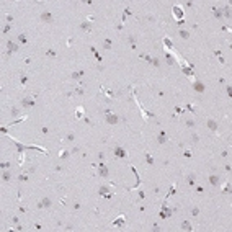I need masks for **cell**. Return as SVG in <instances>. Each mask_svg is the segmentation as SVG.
<instances>
[{
  "label": "cell",
  "mask_w": 232,
  "mask_h": 232,
  "mask_svg": "<svg viewBox=\"0 0 232 232\" xmlns=\"http://www.w3.org/2000/svg\"><path fill=\"white\" fill-rule=\"evenodd\" d=\"M98 175L101 178H108V175H110V172H108V168H106L103 164H100V167H98Z\"/></svg>",
  "instance_id": "cell-9"
},
{
  "label": "cell",
  "mask_w": 232,
  "mask_h": 232,
  "mask_svg": "<svg viewBox=\"0 0 232 232\" xmlns=\"http://www.w3.org/2000/svg\"><path fill=\"white\" fill-rule=\"evenodd\" d=\"M222 12H224V13H222V16H226V18H231V7H229V5H226Z\"/></svg>",
  "instance_id": "cell-22"
},
{
  "label": "cell",
  "mask_w": 232,
  "mask_h": 232,
  "mask_svg": "<svg viewBox=\"0 0 232 232\" xmlns=\"http://www.w3.org/2000/svg\"><path fill=\"white\" fill-rule=\"evenodd\" d=\"M41 203H43V209H51V206H52L51 198H43V199H41Z\"/></svg>",
  "instance_id": "cell-12"
},
{
  "label": "cell",
  "mask_w": 232,
  "mask_h": 232,
  "mask_svg": "<svg viewBox=\"0 0 232 232\" xmlns=\"http://www.w3.org/2000/svg\"><path fill=\"white\" fill-rule=\"evenodd\" d=\"M77 118H83V108H82V106L77 108Z\"/></svg>",
  "instance_id": "cell-32"
},
{
  "label": "cell",
  "mask_w": 232,
  "mask_h": 232,
  "mask_svg": "<svg viewBox=\"0 0 232 232\" xmlns=\"http://www.w3.org/2000/svg\"><path fill=\"white\" fill-rule=\"evenodd\" d=\"M69 155H70V150H61V154H59V159L66 160V159H69Z\"/></svg>",
  "instance_id": "cell-20"
},
{
  "label": "cell",
  "mask_w": 232,
  "mask_h": 232,
  "mask_svg": "<svg viewBox=\"0 0 232 232\" xmlns=\"http://www.w3.org/2000/svg\"><path fill=\"white\" fill-rule=\"evenodd\" d=\"M181 231H188V232H191V231H193L191 222H190V221H183V222H181Z\"/></svg>",
  "instance_id": "cell-13"
},
{
  "label": "cell",
  "mask_w": 232,
  "mask_h": 232,
  "mask_svg": "<svg viewBox=\"0 0 232 232\" xmlns=\"http://www.w3.org/2000/svg\"><path fill=\"white\" fill-rule=\"evenodd\" d=\"M12 222H13V224L16 226V224H20V219H18V217L15 216V217H13V219H12Z\"/></svg>",
  "instance_id": "cell-44"
},
{
  "label": "cell",
  "mask_w": 232,
  "mask_h": 232,
  "mask_svg": "<svg viewBox=\"0 0 232 232\" xmlns=\"http://www.w3.org/2000/svg\"><path fill=\"white\" fill-rule=\"evenodd\" d=\"M36 103H34V100L33 98H28V97H25V98H21V106L23 108H33Z\"/></svg>",
  "instance_id": "cell-6"
},
{
  "label": "cell",
  "mask_w": 232,
  "mask_h": 232,
  "mask_svg": "<svg viewBox=\"0 0 232 232\" xmlns=\"http://www.w3.org/2000/svg\"><path fill=\"white\" fill-rule=\"evenodd\" d=\"M80 30H83V31H92V23L90 21H82V23H80Z\"/></svg>",
  "instance_id": "cell-15"
},
{
  "label": "cell",
  "mask_w": 232,
  "mask_h": 232,
  "mask_svg": "<svg viewBox=\"0 0 232 232\" xmlns=\"http://www.w3.org/2000/svg\"><path fill=\"white\" fill-rule=\"evenodd\" d=\"M10 165H12L10 162H3V164H2V165H0V167H2V168H8V167H10Z\"/></svg>",
  "instance_id": "cell-43"
},
{
  "label": "cell",
  "mask_w": 232,
  "mask_h": 232,
  "mask_svg": "<svg viewBox=\"0 0 232 232\" xmlns=\"http://www.w3.org/2000/svg\"><path fill=\"white\" fill-rule=\"evenodd\" d=\"M212 12H214V16H216L217 20H221V18H222V12H221L219 8H212Z\"/></svg>",
  "instance_id": "cell-25"
},
{
  "label": "cell",
  "mask_w": 232,
  "mask_h": 232,
  "mask_svg": "<svg viewBox=\"0 0 232 232\" xmlns=\"http://www.w3.org/2000/svg\"><path fill=\"white\" fill-rule=\"evenodd\" d=\"M74 93L75 95H83V93H85V90H83L82 87H79V88H75V90H74Z\"/></svg>",
  "instance_id": "cell-33"
},
{
  "label": "cell",
  "mask_w": 232,
  "mask_h": 232,
  "mask_svg": "<svg viewBox=\"0 0 232 232\" xmlns=\"http://www.w3.org/2000/svg\"><path fill=\"white\" fill-rule=\"evenodd\" d=\"M15 229H16V231H23V226H20V224H16V226H15Z\"/></svg>",
  "instance_id": "cell-52"
},
{
  "label": "cell",
  "mask_w": 232,
  "mask_h": 232,
  "mask_svg": "<svg viewBox=\"0 0 232 232\" xmlns=\"http://www.w3.org/2000/svg\"><path fill=\"white\" fill-rule=\"evenodd\" d=\"M180 38H181V39H188V38H190V33L186 31V30H180Z\"/></svg>",
  "instance_id": "cell-24"
},
{
  "label": "cell",
  "mask_w": 232,
  "mask_h": 232,
  "mask_svg": "<svg viewBox=\"0 0 232 232\" xmlns=\"http://www.w3.org/2000/svg\"><path fill=\"white\" fill-rule=\"evenodd\" d=\"M79 152H80V147H79V146H75L74 149L70 150V154H79Z\"/></svg>",
  "instance_id": "cell-40"
},
{
  "label": "cell",
  "mask_w": 232,
  "mask_h": 232,
  "mask_svg": "<svg viewBox=\"0 0 232 232\" xmlns=\"http://www.w3.org/2000/svg\"><path fill=\"white\" fill-rule=\"evenodd\" d=\"M150 64H152L154 67H160V59H159V57H152Z\"/></svg>",
  "instance_id": "cell-26"
},
{
  "label": "cell",
  "mask_w": 232,
  "mask_h": 232,
  "mask_svg": "<svg viewBox=\"0 0 232 232\" xmlns=\"http://www.w3.org/2000/svg\"><path fill=\"white\" fill-rule=\"evenodd\" d=\"M198 214H199V208H196V206H195V208H191V216L196 217Z\"/></svg>",
  "instance_id": "cell-30"
},
{
  "label": "cell",
  "mask_w": 232,
  "mask_h": 232,
  "mask_svg": "<svg viewBox=\"0 0 232 232\" xmlns=\"http://www.w3.org/2000/svg\"><path fill=\"white\" fill-rule=\"evenodd\" d=\"M39 18H41V21H43V23H52V20H54V16H52L51 12H43Z\"/></svg>",
  "instance_id": "cell-3"
},
{
  "label": "cell",
  "mask_w": 232,
  "mask_h": 232,
  "mask_svg": "<svg viewBox=\"0 0 232 232\" xmlns=\"http://www.w3.org/2000/svg\"><path fill=\"white\" fill-rule=\"evenodd\" d=\"M10 30H12V25H5V28H3V34H7Z\"/></svg>",
  "instance_id": "cell-37"
},
{
  "label": "cell",
  "mask_w": 232,
  "mask_h": 232,
  "mask_svg": "<svg viewBox=\"0 0 232 232\" xmlns=\"http://www.w3.org/2000/svg\"><path fill=\"white\" fill-rule=\"evenodd\" d=\"M195 181H196V175H195V173H188V175H186V183H188L190 186H195Z\"/></svg>",
  "instance_id": "cell-11"
},
{
  "label": "cell",
  "mask_w": 232,
  "mask_h": 232,
  "mask_svg": "<svg viewBox=\"0 0 232 232\" xmlns=\"http://www.w3.org/2000/svg\"><path fill=\"white\" fill-rule=\"evenodd\" d=\"M146 162H147V164H149V165H154V164H155V160H154V157H152V155H150L149 152L146 154Z\"/></svg>",
  "instance_id": "cell-23"
},
{
  "label": "cell",
  "mask_w": 232,
  "mask_h": 232,
  "mask_svg": "<svg viewBox=\"0 0 232 232\" xmlns=\"http://www.w3.org/2000/svg\"><path fill=\"white\" fill-rule=\"evenodd\" d=\"M193 142H195V144H196V142H199V136H198V134H193Z\"/></svg>",
  "instance_id": "cell-41"
},
{
  "label": "cell",
  "mask_w": 232,
  "mask_h": 232,
  "mask_svg": "<svg viewBox=\"0 0 232 232\" xmlns=\"http://www.w3.org/2000/svg\"><path fill=\"white\" fill-rule=\"evenodd\" d=\"M206 126H208V129H211L212 133H216V131H217V128H219V126H217V123L214 121V119H208Z\"/></svg>",
  "instance_id": "cell-10"
},
{
  "label": "cell",
  "mask_w": 232,
  "mask_h": 232,
  "mask_svg": "<svg viewBox=\"0 0 232 232\" xmlns=\"http://www.w3.org/2000/svg\"><path fill=\"white\" fill-rule=\"evenodd\" d=\"M186 126L188 128H195V119H186Z\"/></svg>",
  "instance_id": "cell-34"
},
{
  "label": "cell",
  "mask_w": 232,
  "mask_h": 232,
  "mask_svg": "<svg viewBox=\"0 0 232 232\" xmlns=\"http://www.w3.org/2000/svg\"><path fill=\"white\" fill-rule=\"evenodd\" d=\"M111 46H113L111 39H110V38H105V41H103V49H105V51H110Z\"/></svg>",
  "instance_id": "cell-16"
},
{
  "label": "cell",
  "mask_w": 232,
  "mask_h": 232,
  "mask_svg": "<svg viewBox=\"0 0 232 232\" xmlns=\"http://www.w3.org/2000/svg\"><path fill=\"white\" fill-rule=\"evenodd\" d=\"M103 159H105V154L100 152V154H98V160H103Z\"/></svg>",
  "instance_id": "cell-50"
},
{
  "label": "cell",
  "mask_w": 232,
  "mask_h": 232,
  "mask_svg": "<svg viewBox=\"0 0 232 232\" xmlns=\"http://www.w3.org/2000/svg\"><path fill=\"white\" fill-rule=\"evenodd\" d=\"M108 191H110V190H108V186H105V185H101L98 188V195L100 196H103V195H108Z\"/></svg>",
  "instance_id": "cell-19"
},
{
  "label": "cell",
  "mask_w": 232,
  "mask_h": 232,
  "mask_svg": "<svg viewBox=\"0 0 232 232\" xmlns=\"http://www.w3.org/2000/svg\"><path fill=\"white\" fill-rule=\"evenodd\" d=\"M83 75V70H79V72H72L70 74V79H74V80H79L80 77Z\"/></svg>",
  "instance_id": "cell-18"
},
{
  "label": "cell",
  "mask_w": 232,
  "mask_h": 232,
  "mask_svg": "<svg viewBox=\"0 0 232 232\" xmlns=\"http://www.w3.org/2000/svg\"><path fill=\"white\" fill-rule=\"evenodd\" d=\"M66 139H67L69 142H74V139H75V134H74V133H69V134L66 136Z\"/></svg>",
  "instance_id": "cell-31"
},
{
  "label": "cell",
  "mask_w": 232,
  "mask_h": 232,
  "mask_svg": "<svg viewBox=\"0 0 232 232\" xmlns=\"http://www.w3.org/2000/svg\"><path fill=\"white\" fill-rule=\"evenodd\" d=\"M18 180H20V181H26V180H28V177L21 173V175H18Z\"/></svg>",
  "instance_id": "cell-39"
},
{
  "label": "cell",
  "mask_w": 232,
  "mask_h": 232,
  "mask_svg": "<svg viewBox=\"0 0 232 232\" xmlns=\"http://www.w3.org/2000/svg\"><path fill=\"white\" fill-rule=\"evenodd\" d=\"M141 59H144V61H147V62H150V61H152V57H150V56H147V54H141Z\"/></svg>",
  "instance_id": "cell-35"
},
{
  "label": "cell",
  "mask_w": 232,
  "mask_h": 232,
  "mask_svg": "<svg viewBox=\"0 0 232 232\" xmlns=\"http://www.w3.org/2000/svg\"><path fill=\"white\" fill-rule=\"evenodd\" d=\"M7 54L10 56V54H13V52H16L18 51V43H15V41H8L7 43Z\"/></svg>",
  "instance_id": "cell-4"
},
{
  "label": "cell",
  "mask_w": 232,
  "mask_h": 232,
  "mask_svg": "<svg viewBox=\"0 0 232 232\" xmlns=\"http://www.w3.org/2000/svg\"><path fill=\"white\" fill-rule=\"evenodd\" d=\"M10 113H12V116H13V118H15V116H18V114H20V110H18L16 106H13L12 110H10Z\"/></svg>",
  "instance_id": "cell-29"
},
{
  "label": "cell",
  "mask_w": 232,
  "mask_h": 232,
  "mask_svg": "<svg viewBox=\"0 0 232 232\" xmlns=\"http://www.w3.org/2000/svg\"><path fill=\"white\" fill-rule=\"evenodd\" d=\"M46 56H47V57H54V56H56V51H54V49H49V51L46 52Z\"/></svg>",
  "instance_id": "cell-36"
},
{
  "label": "cell",
  "mask_w": 232,
  "mask_h": 232,
  "mask_svg": "<svg viewBox=\"0 0 232 232\" xmlns=\"http://www.w3.org/2000/svg\"><path fill=\"white\" fill-rule=\"evenodd\" d=\"M157 142H159V144H165V142H167L165 131H160V133H159V136H157Z\"/></svg>",
  "instance_id": "cell-14"
},
{
  "label": "cell",
  "mask_w": 232,
  "mask_h": 232,
  "mask_svg": "<svg viewBox=\"0 0 232 232\" xmlns=\"http://www.w3.org/2000/svg\"><path fill=\"white\" fill-rule=\"evenodd\" d=\"M114 155H116L118 159H126V150L123 149V147L116 146V147H114Z\"/></svg>",
  "instance_id": "cell-8"
},
{
  "label": "cell",
  "mask_w": 232,
  "mask_h": 232,
  "mask_svg": "<svg viewBox=\"0 0 232 232\" xmlns=\"http://www.w3.org/2000/svg\"><path fill=\"white\" fill-rule=\"evenodd\" d=\"M18 43H21V44H26V43H28V38H26V34H25V33L18 34Z\"/></svg>",
  "instance_id": "cell-21"
},
{
  "label": "cell",
  "mask_w": 232,
  "mask_h": 232,
  "mask_svg": "<svg viewBox=\"0 0 232 232\" xmlns=\"http://www.w3.org/2000/svg\"><path fill=\"white\" fill-rule=\"evenodd\" d=\"M41 133H43V134H47V133H49V129L44 126V128H41Z\"/></svg>",
  "instance_id": "cell-48"
},
{
  "label": "cell",
  "mask_w": 232,
  "mask_h": 232,
  "mask_svg": "<svg viewBox=\"0 0 232 232\" xmlns=\"http://www.w3.org/2000/svg\"><path fill=\"white\" fill-rule=\"evenodd\" d=\"M209 185L211 186H221L222 185V180H221V177H217V175H211V177H209Z\"/></svg>",
  "instance_id": "cell-5"
},
{
  "label": "cell",
  "mask_w": 232,
  "mask_h": 232,
  "mask_svg": "<svg viewBox=\"0 0 232 232\" xmlns=\"http://www.w3.org/2000/svg\"><path fill=\"white\" fill-rule=\"evenodd\" d=\"M226 90H227V95H229V97H232V87L227 85V87H226Z\"/></svg>",
  "instance_id": "cell-42"
},
{
  "label": "cell",
  "mask_w": 232,
  "mask_h": 232,
  "mask_svg": "<svg viewBox=\"0 0 232 232\" xmlns=\"http://www.w3.org/2000/svg\"><path fill=\"white\" fill-rule=\"evenodd\" d=\"M224 191H226V193H229V191H231V183H229V181H227V185H226Z\"/></svg>",
  "instance_id": "cell-46"
},
{
  "label": "cell",
  "mask_w": 232,
  "mask_h": 232,
  "mask_svg": "<svg viewBox=\"0 0 232 232\" xmlns=\"http://www.w3.org/2000/svg\"><path fill=\"white\" fill-rule=\"evenodd\" d=\"M165 59H167V62H172V57H170L168 54H165Z\"/></svg>",
  "instance_id": "cell-53"
},
{
  "label": "cell",
  "mask_w": 232,
  "mask_h": 232,
  "mask_svg": "<svg viewBox=\"0 0 232 232\" xmlns=\"http://www.w3.org/2000/svg\"><path fill=\"white\" fill-rule=\"evenodd\" d=\"M152 231H160V226H157V224H154V226H152Z\"/></svg>",
  "instance_id": "cell-49"
},
{
  "label": "cell",
  "mask_w": 232,
  "mask_h": 232,
  "mask_svg": "<svg viewBox=\"0 0 232 232\" xmlns=\"http://www.w3.org/2000/svg\"><path fill=\"white\" fill-rule=\"evenodd\" d=\"M28 83V77L26 75H21V85H26Z\"/></svg>",
  "instance_id": "cell-38"
},
{
  "label": "cell",
  "mask_w": 232,
  "mask_h": 232,
  "mask_svg": "<svg viewBox=\"0 0 232 232\" xmlns=\"http://www.w3.org/2000/svg\"><path fill=\"white\" fill-rule=\"evenodd\" d=\"M128 41H129L131 47H133V49H136V38H134V36H129V38H128Z\"/></svg>",
  "instance_id": "cell-28"
},
{
  "label": "cell",
  "mask_w": 232,
  "mask_h": 232,
  "mask_svg": "<svg viewBox=\"0 0 232 232\" xmlns=\"http://www.w3.org/2000/svg\"><path fill=\"white\" fill-rule=\"evenodd\" d=\"M124 224V216H119L118 219L114 221V226H123Z\"/></svg>",
  "instance_id": "cell-27"
},
{
  "label": "cell",
  "mask_w": 232,
  "mask_h": 232,
  "mask_svg": "<svg viewBox=\"0 0 232 232\" xmlns=\"http://www.w3.org/2000/svg\"><path fill=\"white\" fill-rule=\"evenodd\" d=\"M2 180L3 181H10L12 180V173L8 172V170H3V173H2Z\"/></svg>",
  "instance_id": "cell-17"
},
{
  "label": "cell",
  "mask_w": 232,
  "mask_h": 232,
  "mask_svg": "<svg viewBox=\"0 0 232 232\" xmlns=\"http://www.w3.org/2000/svg\"><path fill=\"white\" fill-rule=\"evenodd\" d=\"M7 21H8V23H12V21H13V16L8 15V16H7Z\"/></svg>",
  "instance_id": "cell-51"
},
{
  "label": "cell",
  "mask_w": 232,
  "mask_h": 232,
  "mask_svg": "<svg viewBox=\"0 0 232 232\" xmlns=\"http://www.w3.org/2000/svg\"><path fill=\"white\" fill-rule=\"evenodd\" d=\"M105 119H106V123H108V124H111V126L119 123V116H118V114H114V113H108Z\"/></svg>",
  "instance_id": "cell-1"
},
{
  "label": "cell",
  "mask_w": 232,
  "mask_h": 232,
  "mask_svg": "<svg viewBox=\"0 0 232 232\" xmlns=\"http://www.w3.org/2000/svg\"><path fill=\"white\" fill-rule=\"evenodd\" d=\"M183 15H185L183 8H181V7H178V5H175V7H173V16H175V18H177L178 21H181V20H183Z\"/></svg>",
  "instance_id": "cell-2"
},
{
  "label": "cell",
  "mask_w": 232,
  "mask_h": 232,
  "mask_svg": "<svg viewBox=\"0 0 232 232\" xmlns=\"http://www.w3.org/2000/svg\"><path fill=\"white\" fill-rule=\"evenodd\" d=\"M183 155H185L186 159H190V157H191V152H190V150H185V154H183Z\"/></svg>",
  "instance_id": "cell-47"
},
{
  "label": "cell",
  "mask_w": 232,
  "mask_h": 232,
  "mask_svg": "<svg viewBox=\"0 0 232 232\" xmlns=\"http://www.w3.org/2000/svg\"><path fill=\"white\" fill-rule=\"evenodd\" d=\"M64 229H66V231H74V226H72V224H67Z\"/></svg>",
  "instance_id": "cell-45"
},
{
  "label": "cell",
  "mask_w": 232,
  "mask_h": 232,
  "mask_svg": "<svg viewBox=\"0 0 232 232\" xmlns=\"http://www.w3.org/2000/svg\"><path fill=\"white\" fill-rule=\"evenodd\" d=\"M193 88H195V92H196V93H203V92L206 90V88H204V83L199 82V80H196V82L193 83Z\"/></svg>",
  "instance_id": "cell-7"
}]
</instances>
